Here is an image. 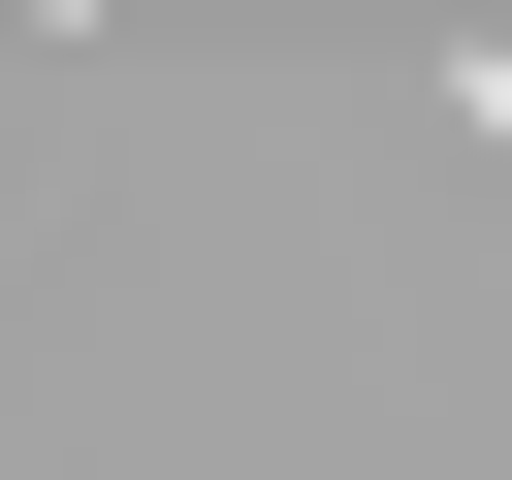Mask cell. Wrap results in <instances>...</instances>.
Instances as JSON below:
<instances>
[{"mask_svg": "<svg viewBox=\"0 0 512 480\" xmlns=\"http://www.w3.org/2000/svg\"><path fill=\"white\" fill-rule=\"evenodd\" d=\"M448 128H480V160H512V32H480V64H448Z\"/></svg>", "mask_w": 512, "mask_h": 480, "instance_id": "obj_1", "label": "cell"}, {"mask_svg": "<svg viewBox=\"0 0 512 480\" xmlns=\"http://www.w3.org/2000/svg\"><path fill=\"white\" fill-rule=\"evenodd\" d=\"M32 32H96V0H32Z\"/></svg>", "mask_w": 512, "mask_h": 480, "instance_id": "obj_2", "label": "cell"}]
</instances>
